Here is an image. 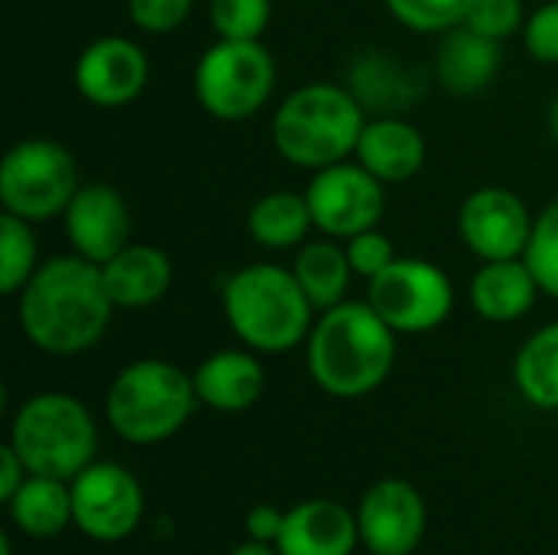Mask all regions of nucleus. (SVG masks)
I'll return each instance as SVG.
<instances>
[{
	"instance_id": "obj_24",
	"label": "nucleus",
	"mask_w": 558,
	"mask_h": 555,
	"mask_svg": "<svg viewBox=\"0 0 558 555\" xmlns=\"http://www.w3.org/2000/svg\"><path fill=\"white\" fill-rule=\"evenodd\" d=\"M245 226L248 236L265 249H294L304 245L307 232L314 229V216L304 193L275 190L252 203Z\"/></svg>"
},
{
	"instance_id": "obj_8",
	"label": "nucleus",
	"mask_w": 558,
	"mask_h": 555,
	"mask_svg": "<svg viewBox=\"0 0 558 555\" xmlns=\"http://www.w3.org/2000/svg\"><path fill=\"white\" fill-rule=\"evenodd\" d=\"M78 186V164L56 141L26 137L0 160L3 213H13L26 222H49L62 216Z\"/></svg>"
},
{
	"instance_id": "obj_16",
	"label": "nucleus",
	"mask_w": 558,
	"mask_h": 555,
	"mask_svg": "<svg viewBox=\"0 0 558 555\" xmlns=\"http://www.w3.org/2000/svg\"><path fill=\"white\" fill-rule=\"evenodd\" d=\"M360 543L356 514L337 500H304L284 514L278 536L281 555H353Z\"/></svg>"
},
{
	"instance_id": "obj_23",
	"label": "nucleus",
	"mask_w": 558,
	"mask_h": 555,
	"mask_svg": "<svg viewBox=\"0 0 558 555\" xmlns=\"http://www.w3.org/2000/svg\"><path fill=\"white\" fill-rule=\"evenodd\" d=\"M291 272L301 281L304 294L311 298L314 311H330L340 301H347L353 265H350L347 249L340 245V239L327 236V239L304 242L294 265H291Z\"/></svg>"
},
{
	"instance_id": "obj_38",
	"label": "nucleus",
	"mask_w": 558,
	"mask_h": 555,
	"mask_svg": "<svg viewBox=\"0 0 558 555\" xmlns=\"http://www.w3.org/2000/svg\"><path fill=\"white\" fill-rule=\"evenodd\" d=\"M549 131H553V137L558 141V98L553 101V108H549Z\"/></svg>"
},
{
	"instance_id": "obj_13",
	"label": "nucleus",
	"mask_w": 558,
	"mask_h": 555,
	"mask_svg": "<svg viewBox=\"0 0 558 555\" xmlns=\"http://www.w3.org/2000/svg\"><path fill=\"white\" fill-rule=\"evenodd\" d=\"M356 523L360 543L373 555H412L422 546L428 510L418 487L402 478H383L363 494Z\"/></svg>"
},
{
	"instance_id": "obj_10",
	"label": "nucleus",
	"mask_w": 558,
	"mask_h": 555,
	"mask_svg": "<svg viewBox=\"0 0 558 555\" xmlns=\"http://www.w3.org/2000/svg\"><path fill=\"white\" fill-rule=\"evenodd\" d=\"M304 196L314 216V229L343 242L376 229L386 213V183L373 177L360 160H340L333 167L314 170Z\"/></svg>"
},
{
	"instance_id": "obj_14",
	"label": "nucleus",
	"mask_w": 558,
	"mask_h": 555,
	"mask_svg": "<svg viewBox=\"0 0 558 555\" xmlns=\"http://www.w3.org/2000/svg\"><path fill=\"white\" fill-rule=\"evenodd\" d=\"M72 79H75V92L88 105L121 108L144 92L150 79V62L134 39L101 36L78 52Z\"/></svg>"
},
{
	"instance_id": "obj_34",
	"label": "nucleus",
	"mask_w": 558,
	"mask_h": 555,
	"mask_svg": "<svg viewBox=\"0 0 558 555\" xmlns=\"http://www.w3.org/2000/svg\"><path fill=\"white\" fill-rule=\"evenodd\" d=\"M523 43L530 49V56L543 65H556L558 62V0L543 3L539 10H533L523 23Z\"/></svg>"
},
{
	"instance_id": "obj_37",
	"label": "nucleus",
	"mask_w": 558,
	"mask_h": 555,
	"mask_svg": "<svg viewBox=\"0 0 558 555\" xmlns=\"http://www.w3.org/2000/svg\"><path fill=\"white\" fill-rule=\"evenodd\" d=\"M229 555H281L275 543H258V540H248L242 546H235Z\"/></svg>"
},
{
	"instance_id": "obj_32",
	"label": "nucleus",
	"mask_w": 558,
	"mask_h": 555,
	"mask_svg": "<svg viewBox=\"0 0 558 555\" xmlns=\"http://www.w3.org/2000/svg\"><path fill=\"white\" fill-rule=\"evenodd\" d=\"M343 249H347V258L353 265V275L356 278H366V281H373L376 275H383L399 258L396 249H392V242H389V236H383L379 229H366V232L347 239Z\"/></svg>"
},
{
	"instance_id": "obj_12",
	"label": "nucleus",
	"mask_w": 558,
	"mask_h": 555,
	"mask_svg": "<svg viewBox=\"0 0 558 555\" xmlns=\"http://www.w3.org/2000/svg\"><path fill=\"white\" fill-rule=\"evenodd\" d=\"M533 216L526 203L507 190V186H481L474 190L458 213V232L461 242L481 258V262H500V258H523L530 236H533Z\"/></svg>"
},
{
	"instance_id": "obj_5",
	"label": "nucleus",
	"mask_w": 558,
	"mask_h": 555,
	"mask_svg": "<svg viewBox=\"0 0 558 555\" xmlns=\"http://www.w3.org/2000/svg\"><path fill=\"white\" fill-rule=\"evenodd\" d=\"M199 396L193 376L170 360H134L108 386L105 415L128 445H160L193 415Z\"/></svg>"
},
{
	"instance_id": "obj_4",
	"label": "nucleus",
	"mask_w": 558,
	"mask_h": 555,
	"mask_svg": "<svg viewBox=\"0 0 558 555\" xmlns=\"http://www.w3.org/2000/svg\"><path fill=\"white\" fill-rule=\"evenodd\" d=\"M366 108L353 88L311 82L294 88L271 118L278 154L301 170H324L356 154Z\"/></svg>"
},
{
	"instance_id": "obj_15",
	"label": "nucleus",
	"mask_w": 558,
	"mask_h": 555,
	"mask_svg": "<svg viewBox=\"0 0 558 555\" xmlns=\"http://www.w3.org/2000/svg\"><path fill=\"white\" fill-rule=\"evenodd\" d=\"M62 222L72 252L95 265H105L131 242L128 200L108 183H82L62 213Z\"/></svg>"
},
{
	"instance_id": "obj_33",
	"label": "nucleus",
	"mask_w": 558,
	"mask_h": 555,
	"mask_svg": "<svg viewBox=\"0 0 558 555\" xmlns=\"http://www.w3.org/2000/svg\"><path fill=\"white\" fill-rule=\"evenodd\" d=\"M190 13H193V0H128L131 23L154 36L180 29Z\"/></svg>"
},
{
	"instance_id": "obj_27",
	"label": "nucleus",
	"mask_w": 558,
	"mask_h": 555,
	"mask_svg": "<svg viewBox=\"0 0 558 555\" xmlns=\"http://www.w3.org/2000/svg\"><path fill=\"white\" fill-rule=\"evenodd\" d=\"M39 268L33 222L3 213L0 216V294H20Z\"/></svg>"
},
{
	"instance_id": "obj_18",
	"label": "nucleus",
	"mask_w": 558,
	"mask_h": 555,
	"mask_svg": "<svg viewBox=\"0 0 558 555\" xmlns=\"http://www.w3.org/2000/svg\"><path fill=\"white\" fill-rule=\"evenodd\" d=\"M353 157L383 183H405L425 167V137L412 121L379 114L366 121Z\"/></svg>"
},
{
	"instance_id": "obj_19",
	"label": "nucleus",
	"mask_w": 558,
	"mask_h": 555,
	"mask_svg": "<svg viewBox=\"0 0 558 555\" xmlns=\"http://www.w3.org/2000/svg\"><path fill=\"white\" fill-rule=\"evenodd\" d=\"M105 288L114 301V307L141 311L157 304L170 285H173V265L167 252L147 242H128L114 258L101 265Z\"/></svg>"
},
{
	"instance_id": "obj_17",
	"label": "nucleus",
	"mask_w": 558,
	"mask_h": 555,
	"mask_svg": "<svg viewBox=\"0 0 558 555\" xmlns=\"http://www.w3.org/2000/svg\"><path fill=\"white\" fill-rule=\"evenodd\" d=\"M193 386L203 406L222 415H235V412L252 409L262 399L265 370L255 350H219L196 366Z\"/></svg>"
},
{
	"instance_id": "obj_2",
	"label": "nucleus",
	"mask_w": 558,
	"mask_h": 555,
	"mask_svg": "<svg viewBox=\"0 0 558 555\" xmlns=\"http://www.w3.org/2000/svg\"><path fill=\"white\" fill-rule=\"evenodd\" d=\"M396 366V330L369 301H340L320 311L307 337L311 379L337 399L376 393Z\"/></svg>"
},
{
	"instance_id": "obj_20",
	"label": "nucleus",
	"mask_w": 558,
	"mask_h": 555,
	"mask_svg": "<svg viewBox=\"0 0 558 555\" xmlns=\"http://www.w3.org/2000/svg\"><path fill=\"white\" fill-rule=\"evenodd\" d=\"M539 281L530 272L526 258L484 262L471 281V304L477 317L490 324H513L526 317L539 298Z\"/></svg>"
},
{
	"instance_id": "obj_31",
	"label": "nucleus",
	"mask_w": 558,
	"mask_h": 555,
	"mask_svg": "<svg viewBox=\"0 0 558 555\" xmlns=\"http://www.w3.org/2000/svg\"><path fill=\"white\" fill-rule=\"evenodd\" d=\"M526 23L523 16V0H471L464 13V26L504 43L513 33H520Z\"/></svg>"
},
{
	"instance_id": "obj_28",
	"label": "nucleus",
	"mask_w": 558,
	"mask_h": 555,
	"mask_svg": "<svg viewBox=\"0 0 558 555\" xmlns=\"http://www.w3.org/2000/svg\"><path fill=\"white\" fill-rule=\"evenodd\" d=\"M209 23L219 39H262L271 23V0H209Z\"/></svg>"
},
{
	"instance_id": "obj_1",
	"label": "nucleus",
	"mask_w": 558,
	"mask_h": 555,
	"mask_svg": "<svg viewBox=\"0 0 558 555\" xmlns=\"http://www.w3.org/2000/svg\"><path fill=\"white\" fill-rule=\"evenodd\" d=\"M111 311L114 301L105 288L101 265L75 252L39 262L16 304L26 340L49 357L92 350L105 337Z\"/></svg>"
},
{
	"instance_id": "obj_6",
	"label": "nucleus",
	"mask_w": 558,
	"mask_h": 555,
	"mask_svg": "<svg viewBox=\"0 0 558 555\" xmlns=\"http://www.w3.org/2000/svg\"><path fill=\"white\" fill-rule=\"evenodd\" d=\"M29 474L72 481L78 478L98 451V429L85 402L69 393L29 396L10 422L7 442Z\"/></svg>"
},
{
	"instance_id": "obj_11",
	"label": "nucleus",
	"mask_w": 558,
	"mask_h": 555,
	"mask_svg": "<svg viewBox=\"0 0 558 555\" xmlns=\"http://www.w3.org/2000/svg\"><path fill=\"white\" fill-rule=\"evenodd\" d=\"M72 484V527L92 543H121L144 520V491L141 481L114 464L92 461Z\"/></svg>"
},
{
	"instance_id": "obj_26",
	"label": "nucleus",
	"mask_w": 558,
	"mask_h": 555,
	"mask_svg": "<svg viewBox=\"0 0 558 555\" xmlns=\"http://www.w3.org/2000/svg\"><path fill=\"white\" fill-rule=\"evenodd\" d=\"M412 79L396 59L386 56H363L353 69V95L363 101L366 111H396L405 108L412 98Z\"/></svg>"
},
{
	"instance_id": "obj_35",
	"label": "nucleus",
	"mask_w": 558,
	"mask_h": 555,
	"mask_svg": "<svg viewBox=\"0 0 558 555\" xmlns=\"http://www.w3.org/2000/svg\"><path fill=\"white\" fill-rule=\"evenodd\" d=\"M284 514L281 507H271V504H258L248 510L245 517V533L248 540H258V543H278L281 536V527H284Z\"/></svg>"
},
{
	"instance_id": "obj_36",
	"label": "nucleus",
	"mask_w": 558,
	"mask_h": 555,
	"mask_svg": "<svg viewBox=\"0 0 558 555\" xmlns=\"http://www.w3.org/2000/svg\"><path fill=\"white\" fill-rule=\"evenodd\" d=\"M26 478H29V471H26V464L20 461V455H16L10 445H3V448H0V500L7 504V500L23 487Z\"/></svg>"
},
{
	"instance_id": "obj_21",
	"label": "nucleus",
	"mask_w": 558,
	"mask_h": 555,
	"mask_svg": "<svg viewBox=\"0 0 558 555\" xmlns=\"http://www.w3.org/2000/svg\"><path fill=\"white\" fill-rule=\"evenodd\" d=\"M435 69L451 95H474L494 82L500 69V43L461 23L445 33Z\"/></svg>"
},
{
	"instance_id": "obj_9",
	"label": "nucleus",
	"mask_w": 558,
	"mask_h": 555,
	"mask_svg": "<svg viewBox=\"0 0 558 555\" xmlns=\"http://www.w3.org/2000/svg\"><path fill=\"white\" fill-rule=\"evenodd\" d=\"M366 301L396 334H428L451 317L454 285L428 258H396L369 281Z\"/></svg>"
},
{
	"instance_id": "obj_25",
	"label": "nucleus",
	"mask_w": 558,
	"mask_h": 555,
	"mask_svg": "<svg viewBox=\"0 0 558 555\" xmlns=\"http://www.w3.org/2000/svg\"><path fill=\"white\" fill-rule=\"evenodd\" d=\"M513 379L530 406L558 412V321L536 330L520 347Z\"/></svg>"
},
{
	"instance_id": "obj_3",
	"label": "nucleus",
	"mask_w": 558,
	"mask_h": 555,
	"mask_svg": "<svg viewBox=\"0 0 558 555\" xmlns=\"http://www.w3.org/2000/svg\"><path fill=\"white\" fill-rule=\"evenodd\" d=\"M222 314L255 353H288L314 330V304L294 272L265 262L245 265L226 281Z\"/></svg>"
},
{
	"instance_id": "obj_7",
	"label": "nucleus",
	"mask_w": 558,
	"mask_h": 555,
	"mask_svg": "<svg viewBox=\"0 0 558 555\" xmlns=\"http://www.w3.org/2000/svg\"><path fill=\"white\" fill-rule=\"evenodd\" d=\"M275 79L278 69L262 39H216L196 62L193 92L206 114L245 121L268 105Z\"/></svg>"
},
{
	"instance_id": "obj_29",
	"label": "nucleus",
	"mask_w": 558,
	"mask_h": 555,
	"mask_svg": "<svg viewBox=\"0 0 558 555\" xmlns=\"http://www.w3.org/2000/svg\"><path fill=\"white\" fill-rule=\"evenodd\" d=\"M523 258H526L530 272L536 275L539 288L549 298H558V200L536 216Z\"/></svg>"
},
{
	"instance_id": "obj_39",
	"label": "nucleus",
	"mask_w": 558,
	"mask_h": 555,
	"mask_svg": "<svg viewBox=\"0 0 558 555\" xmlns=\"http://www.w3.org/2000/svg\"><path fill=\"white\" fill-rule=\"evenodd\" d=\"M0 550H3V555H13V550H10V536H0Z\"/></svg>"
},
{
	"instance_id": "obj_22",
	"label": "nucleus",
	"mask_w": 558,
	"mask_h": 555,
	"mask_svg": "<svg viewBox=\"0 0 558 555\" xmlns=\"http://www.w3.org/2000/svg\"><path fill=\"white\" fill-rule=\"evenodd\" d=\"M13 527L29 540H52L72 527V484L59 478L29 474L7 500Z\"/></svg>"
},
{
	"instance_id": "obj_30",
	"label": "nucleus",
	"mask_w": 558,
	"mask_h": 555,
	"mask_svg": "<svg viewBox=\"0 0 558 555\" xmlns=\"http://www.w3.org/2000/svg\"><path fill=\"white\" fill-rule=\"evenodd\" d=\"M386 10L415 33H448L464 23L471 0H383Z\"/></svg>"
}]
</instances>
